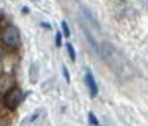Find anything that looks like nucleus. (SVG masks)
<instances>
[{
	"label": "nucleus",
	"instance_id": "f257e3e1",
	"mask_svg": "<svg viewBox=\"0 0 148 126\" xmlns=\"http://www.w3.org/2000/svg\"><path fill=\"white\" fill-rule=\"evenodd\" d=\"M102 58L110 64L111 70H114V73L120 76L121 79H129L133 76V70L132 65L129 64V61L113 46L110 45L102 46Z\"/></svg>",
	"mask_w": 148,
	"mask_h": 126
},
{
	"label": "nucleus",
	"instance_id": "f03ea898",
	"mask_svg": "<svg viewBox=\"0 0 148 126\" xmlns=\"http://www.w3.org/2000/svg\"><path fill=\"white\" fill-rule=\"evenodd\" d=\"M2 42H3L5 46L9 48V49L18 48L19 43H21L19 30L15 27V25H8V27H5L3 31H2Z\"/></svg>",
	"mask_w": 148,
	"mask_h": 126
},
{
	"label": "nucleus",
	"instance_id": "7ed1b4c3",
	"mask_svg": "<svg viewBox=\"0 0 148 126\" xmlns=\"http://www.w3.org/2000/svg\"><path fill=\"white\" fill-rule=\"evenodd\" d=\"M21 101H22V91L19 89V87H14L10 92H8L3 98V104L8 110L10 111H14L19 107L21 104Z\"/></svg>",
	"mask_w": 148,
	"mask_h": 126
},
{
	"label": "nucleus",
	"instance_id": "20e7f679",
	"mask_svg": "<svg viewBox=\"0 0 148 126\" xmlns=\"http://www.w3.org/2000/svg\"><path fill=\"white\" fill-rule=\"evenodd\" d=\"M15 86V79L10 74H2L0 76V95H6L8 92H10Z\"/></svg>",
	"mask_w": 148,
	"mask_h": 126
},
{
	"label": "nucleus",
	"instance_id": "39448f33",
	"mask_svg": "<svg viewBox=\"0 0 148 126\" xmlns=\"http://www.w3.org/2000/svg\"><path fill=\"white\" fill-rule=\"evenodd\" d=\"M84 83H86V86H88L90 96L95 98L98 95V85H96L95 77H93V74L90 71H86V74H84Z\"/></svg>",
	"mask_w": 148,
	"mask_h": 126
},
{
	"label": "nucleus",
	"instance_id": "423d86ee",
	"mask_svg": "<svg viewBox=\"0 0 148 126\" xmlns=\"http://www.w3.org/2000/svg\"><path fill=\"white\" fill-rule=\"evenodd\" d=\"M30 79H31V83L37 82V64H33L30 68Z\"/></svg>",
	"mask_w": 148,
	"mask_h": 126
},
{
	"label": "nucleus",
	"instance_id": "0eeeda50",
	"mask_svg": "<svg viewBox=\"0 0 148 126\" xmlns=\"http://www.w3.org/2000/svg\"><path fill=\"white\" fill-rule=\"evenodd\" d=\"M65 48H67V52L70 55V59L71 61H76V50H74L73 45L71 43H65Z\"/></svg>",
	"mask_w": 148,
	"mask_h": 126
},
{
	"label": "nucleus",
	"instance_id": "6e6552de",
	"mask_svg": "<svg viewBox=\"0 0 148 126\" xmlns=\"http://www.w3.org/2000/svg\"><path fill=\"white\" fill-rule=\"evenodd\" d=\"M88 119H89V123H90L92 126H99V123H98V120H96V117H95L93 113H89V114H88Z\"/></svg>",
	"mask_w": 148,
	"mask_h": 126
},
{
	"label": "nucleus",
	"instance_id": "1a4fd4ad",
	"mask_svg": "<svg viewBox=\"0 0 148 126\" xmlns=\"http://www.w3.org/2000/svg\"><path fill=\"white\" fill-rule=\"evenodd\" d=\"M61 27H62V33L65 34V37H70V28H68V24L65 21L61 22Z\"/></svg>",
	"mask_w": 148,
	"mask_h": 126
},
{
	"label": "nucleus",
	"instance_id": "9d476101",
	"mask_svg": "<svg viewBox=\"0 0 148 126\" xmlns=\"http://www.w3.org/2000/svg\"><path fill=\"white\" fill-rule=\"evenodd\" d=\"M55 45H56L58 48L62 45V36H61V33H56V34H55Z\"/></svg>",
	"mask_w": 148,
	"mask_h": 126
},
{
	"label": "nucleus",
	"instance_id": "9b49d317",
	"mask_svg": "<svg viewBox=\"0 0 148 126\" xmlns=\"http://www.w3.org/2000/svg\"><path fill=\"white\" fill-rule=\"evenodd\" d=\"M62 74L65 76V80H67V82H70V73H68V70H67V67H65V65L62 67Z\"/></svg>",
	"mask_w": 148,
	"mask_h": 126
},
{
	"label": "nucleus",
	"instance_id": "f8f14e48",
	"mask_svg": "<svg viewBox=\"0 0 148 126\" xmlns=\"http://www.w3.org/2000/svg\"><path fill=\"white\" fill-rule=\"evenodd\" d=\"M0 76H2V74H0Z\"/></svg>",
	"mask_w": 148,
	"mask_h": 126
}]
</instances>
